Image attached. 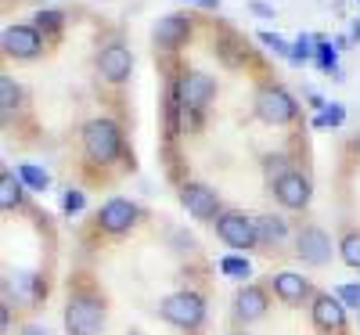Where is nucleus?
I'll use <instances>...</instances> for the list:
<instances>
[{"instance_id":"f257e3e1","label":"nucleus","mask_w":360,"mask_h":335,"mask_svg":"<svg viewBox=\"0 0 360 335\" xmlns=\"http://www.w3.org/2000/svg\"><path fill=\"white\" fill-rule=\"evenodd\" d=\"M83 151L90 163H115L119 151H123V134H119V127L112 123V119H90V123L83 127Z\"/></svg>"},{"instance_id":"f03ea898","label":"nucleus","mask_w":360,"mask_h":335,"mask_svg":"<svg viewBox=\"0 0 360 335\" xmlns=\"http://www.w3.org/2000/svg\"><path fill=\"white\" fill-rule=\"evenodd\" d=\"M105 328V307L86 296V292H72L65 303V331L69 335H101Z\"/></svg>"},{"instance_id":"7ed1b4c3","label":"nucleus","mask_w":360,"mask_h":335,"mask_svg":"<svg viewBox=\"0 0 360 335\" xmlns=\"http://www.w3.org/2000/svg\"><path fill=\"white\" fill-rule=\"evenodd\" d=\"M256 115L263 119V123H270V127H285V123H292L295 119V112H299V105L292 101V94L288 90H281V87H259V94H256Z\"/></svg>"},{"instance_id":"20e7f679","label":"nucleus","mask_w":360,"mask_h":335,"mask_svg":"<svg viewBox=\"0 0 360 335\" xmlns=\"http://www.w3.org/2000/svg\"><path fill=\"white\" fill-rule=\"evenodd\" d=\"M217 234H220L224 246H231L238 253H249L252 246H259L256 220H249L245 213H220L217 217Z\"/></svg>"},{"instance_id":"39448f33","label":"nucleus","mask_w":360,"mask_h":335,"mask_svg":"<svg viewBox=\"0 0 360 335\" xmlns=\"http://www.w3.org/2000/svg\"><path fill=\"white\" fill-rule=\"evenodd\" d=\"M162 317L176 328H198L205 317V299L198 292H173L162 299Z\"/></svg>"},{"instance_id":"423d86ee","label":"nucleus","mask_w":360,"mask_h":335,"mask_svg":"<svg viewBox=\"0 0 360 335\" xmlns=\"http://www.w3.org/2000/svg\"><path fill=\"white\" fill-rule=\"evenodd\" d=\"M213 94H217V80L205 76V72H184L180 83H176L180 108H205Z\"/></svg>"},{"instance_id":"0eeeda50","label":"nucleus","mask_w":360,"mask_h":335,"mask_svg":"<svg viewBox=\"0 0 360 335\" xmlns=\"http://www.w3.org/2000/svg\"><path fill=\"white\" fill-rule=\"evenodd\" d=\"M295 256L310 263V267H324L328 260H332V238H328L321 227H303L295 234Z\"/></svg>"},{"instance_id":"6e6552de","label":"nucleus","mask_w":360,"mask_h":335,"mask_svg":"<svg viewBox=\"0 0 360 335\" xmlns=\"http://www.w3.org/2000/svg\"><path fill=\"white\" fill-rule=\"evenodd\" d=\"M180 202H184V209L191 213V217H198V220L220 217V198H217V191L205 188V184H195V180H188V184L180 188Z\"/></svg>"},{"instance_id":"1a4fd4ad","label":"nucleus","mask_w":360,"mask_h":335,"mask_svg":"<svg viewBox=\"0 0 360 335\" xmlns=\"http://www.w3.org/2000/svg\"><path fill=\"white\" fill-rule=\"evenodd\" d=\"M98 72H101V80H108V83H127L130 72H134V54H130L123 44H108V47L98 54Z\"/></svg>"},{"instance_id":"9d476101","label":"nucleus","mask_w":360,"mask_h":335,"mask_svg":"<svg viewBox=\"0 0 360 335\" xmlns=\"http://www.w3.org/2000/svg\"><path fill=\"white\" fill-rule=\"evenodd\" d=\"M98 224H101V231H108V234H127V231L137 224V206L127 202V198H108V202L101 206V213H98Z\"/></svg>"},{"instance_id":"9b49d317","label":"nucleus","mask_w":360,"mask_h":335,"mask_svg":"<svg viewBox=\"0 0 360 335\" xmlns=\"http://www.w3.org/2000/svg\"><path fill=\"white\" fill-rule=\"evenodd\" d=\"M40 47H44V40H40V29H33V25H8L4 29V54L8 58H37L40 54Z\"/></svg>"},{"instance_id":"f8f14e48","label":"nucleus","mask_w":360,"mask_h":335,"mask_svg":"<svg viewBox=\"0 0 360 335\" xmlns=\"http://www.w3.org/2000/svg\"><path fill=\"white\" fill-rule=\"evenodd\" d=\"M274 195L285 209H303L310 202V180L295 170H285V177L274 180Z\"/></svg>"},{"instance_id":"ddd939ff","label":"nucleus","mask_w":360,"mask_h":335,"mask_svg":"<svg viewBox=\"0 0 360 335\" xmlns=\"http://www.w3.org/2000/svg\"><path fill=\"white\" fill-rule=\"evenodd\" d=\"M310 317H314V328L317 331H339L346 324V303L339 296H317L314 307H310Z\"/></svg>"},{"instance_id":"4468645a","label":"nucleus","mask_w":360,"mask_h":335,"mask_svg":"<svg viewBox=\"0 0 360 335\" xmlns=\"http://www.w3.org/2000/svg\"><path fill=\"white\" fill-rule=\"evenodd\" d=\"M152 37H155V47H162V51H176L180 44L191 37V18H184V15H162Z\"/></svg>"},{"instance_id":"2eb2a0df","label":"nucleus","mask_w":360,"mask_h":335,"mask_svg":"<svg viewBox=\"0 0 360 335\" xmlns=\"http://www.w3.org/2000/svg\"><path fill=\"white\" fill-rule=\"evenodd\" d=\"M266 307H270V299H266V292L259 289V285H242L238 289V296H234V317L238 321H259L263 314H266Z\"/></svg>"},{"instance_id":"dca6fc26","label":"nucleus","mask_w":360,"mask_h":335,"mask_svg":"<svg viewBox=\"0 0 360 335\" xmlns=\"http://www.w3.org/2000/svg\"><path fill=\"white\" fill-rule=\"evenodd\" d=\"M310 292V282L303 278V274H295V270H281L274 274V296L281 303H288V307H295V303H303Z\"/></svg>"},{"instance_id":"f3484780","label":"nucleus","mask_w":360,"mask_h":335,"mask_svg":"<svg viewBox=\"0 0 360 335\" xmlns=\"http://www.w3.org/2000/svg\"><path fill=\"white\" fill-rule=\"evenodd\" d=\"M256 234H259V246H278V241L288 234V224H285V217L263 213V217H256Z\"/></svg>"},{"instance_id":"a211bd4d","label":"nucleus","mask_w":360,"mask_h":335,"mask_svg":"<svg viewBox=\"0 0 360 335\" xmlns=\"http://www.w3.org/2000/svg\"><path fill=\"white\" fill-rule=\"evenodd\" d=\"M0 206L4 209H18L22 206V177H15L11 170L0 173Z\"/></svg>"},{"instance_id":"6ab92c4d","label":"nucleus","mask_w":360,"mask_h":335,"mask_svg":"<svg viewBox=\"0 0 360 335\" xmlns=\"http://www.w3.org/2000/svg\"><path fill=\"white\" fill-rule=\"evenodd\" d=\"M18 177H22V184L33 188V191H47V184H51L47 170H40V166H33V163H22V166H18Z\"/></svg>"},{"instance_id":"aec40b11","label":"nucleus","mask_w":360,"mask_h":335,"mask_svg":"<svg viewBox=\"0 0 360 335\" xmlns=\"http://www.w3.org/2000/svg\"><path fill=\"white\" fill-rule=\"evenodd\" d=\"M339 256H342L353 270H360V231H349V234L339 241Z\"/></svg>"},{"instance_id":"412c9836","label":"nucleus","mask_w":360,"mask_h":335,"mask_svg":"<svg viewBox=\"0 0 360 335\" xmlns=\"http://www.w3.org/2000/svg\"><path fill=\"white\" fill-rule=\"evenodd\" d=\"M0 108H4V115L18 108V87L11 76H0Z\"/></svg>"},{"instance_id":"4be33fe9","label":"nucleus","mask_w":360,"mask_h":335,"mask_svg":"<svg viewBox=\"0 0 360 335\" xmlns=\"http://www.w3.org/2000/svg\"><path fill=\"white\" fill-rule=\"evenodd\" d=\"M220 270L231 274V278H249V274H252V267H249L245 256H224L220 260Z\"/></svg>"},{"instance_id":"5701e85b","label":"nucleus","mask_w":360,"mask_h":335,"mask_svg":"<svg viewBox=\"0 0 360 335\" xmlns=\"http://www.w3.org/2000/svg\"><path fill=\"white\" fill-rule=\"evenodd\" d=\"M342 119H346V108L342 105H324L317 112V119H314V127H339Z\"/></svg>"},{"instance_id":"b1692460","label":"nucleus","mask_w":360,"mask_h":335,"mask_svg":"<svg viewBox=\"0 0 360 335\" xmlns=\"http://www.w3.org/2000/svg\"><path fill=\"white\" fill-rule=\"evenodd\" d=\"M83 206H86V198H83V191H76V188H69V191H65V198H62V209H65V213H79Z\"/></svg>"},{"instance_id":"393cba45","label":"nucleus","mask_w":360,"mask_h":335,"mask_svg":"<svg viewBox=\"0 0 360 335\" xmlns=\"http://www.w3.org/2000/svg\"><path fill=\"white\" fill-rule=\"evenodd\" d=\"M346 307H356L360 310V285H339V292H335Z\"/></svg>"},{"instance_id":"a878e982","label":"nucleus","mask_w":360,"mask_h":335,"mask_svg":"<svg viewBox=\"0 0 360 335\" xmlns=\"http://www.w3.org/2000/svg\"><path fill=\"white\" fill-rule=\"evenodd\" d=\"M317 65H321V69H335V47L321 44V47H317Z\"/></svg>"},{"instance_id":"bb28decb","label":"nucleus","mask_w":360,"mask_h":335,"mask_svg":"<svg viewBox=\"0 0 360 335\" xmlns=\"http://www.w3.org/2000/svg\"><path fill=\"white\" fill-rule=\"evenodd\" d=\"M37 22H40V29H58V25H62V15H58V11H40Z\"/></svg>"},{"instance_id":"cd10ccee","label":"nucleus","mask_w":360,"mask_h":335,"mask_svg":"<svg viewBox=\"0 0 360 335\" xmlns=\"http://www.w3.org/2000/svg\"><path fill=\"white\" fill-rule=\"evenodd\" d=\"M288 58H292V62H307V58H310V40H299V44L288 51Z\"/></svg>"},{"instance_id":"c85d7f7f","label":"nucleus","mask_w":360,"mask_h":335,"mask_svg":"<svg viewBox=\"0 0 360 335\" xmlns=\"http://www.w3.org/2000/svg\"><path fill=\"white\" fill-rule=\"evenodd\" d=\"M259 40H263V44H270V47H274V51H278V54H288V44H285V40H281V37H270V33H263V37H259Z\"/></svg>"},{"instance_id":"c756f323","label":"nucleus","mask_w":360,"mask_h":335,"mask_svg":"<svg viewBox=\"0 0 360 335\" xmlns=\"http://www.w3.org/2000/svg\"><path fill=\"white\" fill-rule=\"evenodd\" d=\"M25 335H47V328H40V324H29V328H25Z\"/></svg>"},{"instance_id":"7c9ffc66","label":"nucleus","mask_w":360,"mask_h":335,"mask_svg":"<svg viewBox=\"0 0 360 335\" xmlns=\"http://www.w3.org/2000/svg\"><path fill=\"white\" fill-rule=\"evenodd\" d=\"M238 335H249V331H238Z\"/></svg>"},{"instance_id":"2f4dec72","label":"nucleus","mask_w":360,"mask_h":335,"mask_svg":"<svg viewBox=\"0 0 360 335\" xmlns=\"http://www.w3.org/2000/svg\"><path fill=\"white\" fill-rule=\"evenodd\" d=\"M130 335H141V331H130Z\"/></svg>"}]
</instances>
